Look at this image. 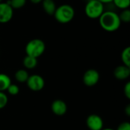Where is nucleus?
<instances>
[{
    "label": "nucleus",
    "mask_w": 130,
    "mask_h": 130,
    "mask_svg": "<svg viewBox=\"0 0 130 130\" xmlns=\"http://www.w3.org/2000/svg\"><path fill=\"white\" fill-rule=\"evenodd\" d=\"M98 19L101 27L107 32L117 31L120 28L122 23L119 14L111 10L104 11Z\"/></svg>",
    "instance_id": "f257e3e1"
},
{
    "label": "nucleus",
    "mask_w": 130,
    "mask_h": 130,
    "mask_svg": "<svg viewBox=\"0 0 130 130\" xmlns=\"http://www.w3.org/2000/svg\"><path fill=\"white\" fill-rule=\"evenodd\" d=\"M53 16L58 22L61 24H67L74 18L75 9L69 4H63L56 7Z\"/></svg>",
    "instance_id": "f03ea898"
},
{
    "label": "nucleus",
    "mask_w": 130,
    "mask_h": 130,
    "mask_svg": "<svg viewBox=\"0 0 130 130\" xmlns=\"http://www.w3.org/2000/svg\"><path fill=\"white\" fill-rule=\"evenodd\" d=\"M46 50L45 43L40 39L30 40L25 46V52L27 56H30L34 58H38L43 55Z\"/></svg>",
    "instance_id": "7ed1b4c3"
},
{
    "label": "nucleus",
    "mask_w": 130,
    "mask_h": 130,
    "mask_svg": "<svg viewBox=\"0 0 130 130\" xmlns=\"http://www.w3.org/2000/svg\"><path fill=\"white\" fill-rule=\"evenodd\" d=\"M104 4L98 0L88 1L85 7V13L91 19H97L104 11Z\"/></svg>",
    "instance_id": "20e7f679"
},
{
    "label": "nucleus",
    "mask_w": 130,
    "mask_h": 130,
    "mask_svg": "<svg viewBox=\"0 0 130 130\" xmlns=\"http://www.w3.org/2000/svg\"><path fill=\"white\" fill-rule=\"evenodd\" d=\"M14 9L8 2L0 3V23L5 24L9 22L13 18Z\"/></svg>",
    "instance_id": "39448f33"
},
{
    "label": "nucleus",
    "mask_w": 130,
    "mask_h": 130,
    "mask_svg": "<svg viewBox=\"0 0 130 130\" xmlns=\"http://www.w3.org/2000/svg\"><path fill=\"white\" fill-rule=\"evenodd\" d=\"M26 82L28 88L34 91H38L42 90L45 85L44 79L39 75H32L29 76Z\"/></svg>",
    "instance_id": "423d86ee"
},
{
    "label": "nucleus",
    "mask_w": 130,
    "mask_h": 130,
    "mask_svg": "<svg viewBox=\"0 0 130 130\" xmlns=\"http://www.w3.org/2000/svg\"><path fill=\"white\" fill-rule=\"evenodd\" d=\"M100 78L99 72L95 69H88L85 72L83 76V81L85 85L91 87L95 85Z\"/></svg>",
    "instance_id": "0eeeda50"
},
{
    "label": "nucleus",
    "mask_w": 130,
    "mask_h": 130,
    "mask_svg": "<svg viewBox=\"0 0 130 130\" xmlns=\"http://www.w3.org/2000/svg\"><path fill=\"white\" fill-rule=\"evenodd\" d=\"M87 126L91 130H101L103 129L104 122L102 118L96 114H91L88 117L86 120Z\"/></svg>",
    "instance_id": "6e6552de"
},
{
    "label": "nucleus",
    "mask_w": 130,
    "mask_h": 130,
    "mask_svg": "<svg viewBox=\"0 0 130 130\" xmlns=\"http://www.w3.org/2000/svg\"><path fill=\"white\" fill-rule=\"evenodd\" d=\"M52 111L57 116H62L67 111L66 104L62 100H55L51 105Z\"/></svg>",
    "instance_id": "1a4fd4ad"
},
{
    "label": "nucleus",
    "mask_w": 130,
    "mask_h": 130,
    "mask_svg": "<svg viewBox=\"0 0 130 130\" xmlns=\"http://www.w3.org/2000/svg\"><path fill=\"white\" fill-rule=\"evenodd\" d=\"M114 75L117 79L120 80L126 79L130 75V67L125 65L117 66L114 70Z\"/></svg>",
    "instance_id": "9d476101"
},
{
    "label": "nucleus",
    "mask_w": 130,
    "mask_h": 130,
    "mask_svg": "<svg viewBox=\"0 0 130 130\" xmlns=\"http://www.w3.org/2000/svg\"><path fill=\"white\" fill-rule=\"evenodd\" d=\"M42 7L43 11L49 15H53L56 9V5L53 0H43Z\"/></svg>",
    "instance_id": "9b49d317"
},
{
    "label": "nucleus",
    "mask_w": 130,
    "mask_h": 130,
    "mask_svg": "<svg viewBox=\"0 0 130 130\" xmlns=\"http://www.w3.org/2000/svg\"><path fill=\"white\" fill-rule=\"evenodd\" d=\"M23 65L26 69H34L37 65V59L26 55V56L23 59Z\"/></svg>",
    "instance_id": "f8f14e48"
},
{
    "label": "nucleus",
    "mask_w": 130,
    "mask_h": 130,
    "mask_svg": "<svg viewBox=\"0 0 130 130\" xmlns=\"http://www.w3.org/2000/svg\"><path fill=\"white\" fill-rule=\"evenodd\" d=\"M10 77L4 73H0V91L7 90L8 86L11 85Z\"/></svg>",
    "instance_id": "ddd939ff"
},
{
    "label": "nucleus",
    "mask_w": 130,
    "mask_h": 130,
    "mask_svg": "<svg viewBox=\"0 0 130 130\" xmlns=\"http://www.w3.org/2000/svg\"><path fill=\"white\" fill-rule=\"evenodd\" d=\"M14 77H15L16 80L18 82L24 83V82H26L27 81L29 75H28V72L26 70H24V69H19V70H18L15 72Z\"/></svg>",
    "instance_id": "4468645a"
},
{
    "label": "nucleus",
    "mask_w": 130,
    "mask_h": 130,
    "mask_svg": "<svg viewBox=\"0 0 130 130\" xmlns=\"http://www.w3.org/2000/svg\"><path fill=\"white\" fill-rule=\"evenodd\" d=\"M121 59L123 65L130 67V47H126L121 53Z\"/></svg>",
    "instance_id": "2eb2a0df"
},
{
    "label": "nucleus",
    "mask_w": 130,
    "mask_h": 130,
    "mask_svg": "<svg viewBox=\"0 0 130 130\" xmlns=\"http://www.w3.org/2000/svg\"><path fill=\"white\" fill-rule=\"evenodd\" d=\"M113 5L120 9H127L129 8L130 0H113Z\"/></svg>",
    "instance_id": "dca6fc26"
},
{
    "label": "nucleus",
    "mask_w": 130,
    "mask_h": 130,
    "mask_svg": "<svg viewBox=\"0 0 130 130\" xmlns=\"http://www.w3.org/2000/svg\"><path fill=\"white\" fill-rule=\"evenodd\" d=\"M26 2L27 0H9L8 3L11 6L13 9H19L25 5Z\"/></svg>",
    "instance_id": "f3484780"
},
{
    "label": "nucleus",
    "mask_w": 130,
    "mask_h": 130,
    "mask_svg": "<svg viewBox=\"0 0 130 130\" xmlns=\"http://www.w3.org/2000/svg\"><path fill=\"white\" fill-rule=\"evenodd\" d=\"M120 19L121 22L124 23H129L130 21V10L129 8L123 9L121 13L119 14Z\"/></svg>",
    "instance_id": "a211bd4d"
},
{
    "label": "nucleus",
    "mask_w": 130,
    "mask_h": 130,
    "mask_svg": "<svg viewBox=\"0 0 130 130\" xmlns=\"http://www.w3.org/2000/svg\"><path fill=\"white\" fill-rule=\"evenodd\" d=\"M7 91L8 92L9 94L11 95H17L19 93V88L17 85H14V84H11L8 88H7Z\"/></svg>",
    "instance_id": "6ab92c4d"
},
{
    "label": "nucleus",
    "mask_w": 130,
    "mask_h": 130,
    "mask_svg": "<svg viewBox=\"0 0 130 130\" xmlns=\"http://www.w3.org/2000/svg\"><path fill=\"white\" fill-rule=\"evenodd\" d=\"M8 104V97L3 93V91H0V109L4 108Z\"/></svg>",
    "instance_id": "aec40b11"
},
{
    "label": "nucleus",
    "mask_w": 130,
    "mask_h": 130,
    "mask_svg": "<svg viewBox=\"0 0 130 130\" xmlns=\"http://www.w3.org/2000/svg\"><path fill=\"white\" fill-rule=\"evenodd\" d=\"M117 130H130V123L129 122H123L120 124Z\"/></svg>",
    "instance_id": "412c9836"
},
{
    "label": "nucleus",
    "mask_w": 130,
    "mask_h": 130,
    "mask_svg": "<svg viewBox=\"0 0 130 130\" xmlns=\"http://www.w3.org/2000/svg\"><path fill=\"white\" fill-rule=\"evenodd\" d=\"M124 94L126 95V97L129 99L130 98V83L127 82L126 85L124 87Z\"/></svg>",
    "instance_id": "4be33fe9"
},
{
    "label": "nucleus",
    "mask_w": 130,
    "mask_h": 130,
    "mask_svg": "<svg viewBox=\"0 0 130 130\" xmlns=\"http://www.w3.org/2000/svg\"><path fill=\"white\" fill-rule=\"evenodd\" d=\"M99 2H101L103 4H108V3H111L113 2V0H98Z\"/></svg>",
    "instance_id": "5701e85b"
},
{
    "label": "nucleus",
    "mask_w": 130,
    "mask_h": 130,
    "mask_svg": "<svg viewBox=\"0 0 130 130\" xmlns=\"http://www.w3.org/2000/svg\"><path fill=\"white\" fill-rule=\"evenodd\" d=\"M32 3H34V4H38V3H40V2H42V1L43 0H30Z\"/></svg>",
    "instance_id": "b1692460"
},
{
    "label": "nucleus",
    "mask_w": 130,
    "mask_h": 130,
    "mask_svg": "<svg viewBox=\"0 0 130 130\" xmlns=\"http://www.w3.org/2000/svg\"><path fill=\"white\" fill-rule=\"evenodd\" d=\"M126 112L127 115H128V116H129L130 115V106L129 105H128V106H127V107H126Z\"/></svg>",
    "instance_id": "393cba45"
},
{
    "label": "nucleus",
    "mask_w": 130,
    "mask_h": 130,
    "mask_svg": "<svg viewBox=\"0 0 130 130\" xmlns=\"http://www.w3.org/2000/svg\"><path fill=\"white\" fill-rule=\"evenodd\" d=\"M101 130H114L113 129H110V128H106V129H102Z\"/></svg>",
    "instance_id": "a878e982"
},
{
    "label": "nucleus",
    "mask_w": 130,
    "mask_h": 130,
    "mask_svg": "<svg viewBox=\"0 0 130 130\" xmlns=\"http://www.w3.org/2000/svg\"><path fill=\"white\" fill-rule=\"evenodd\" d=\"M1 2H2V0H0V3H1Z\"/></svg>",
    "instance_id": "bb28decb"
},
{
    "label": "nucleus",
    "mask_w": 130,
    "mask_h": 130,
    "mask_svg": "<svg viewBox=\"0 0 130 130\" xmlns=\"http://www.w3.org/2000/svg\"><path fill=\"white\" fill-rule=\"evenodd\" d=\"M86 1H87V2H88V1H90V0H86Z\"/></svg>",
    "instance_id": "cd10ccee"
}]
</instances>
